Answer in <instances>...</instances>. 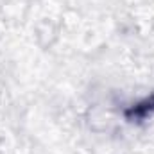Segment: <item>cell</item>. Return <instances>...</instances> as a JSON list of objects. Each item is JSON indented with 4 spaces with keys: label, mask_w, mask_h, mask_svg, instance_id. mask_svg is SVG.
Listing matches in <instances>:
<instances>
[{
    "label": "cell",
    "mask_w": 154,
    "mask_h": 154,
    "mask_svg": "<svg viewBox=\"0 0 154 154\" xmlns=\"http://www.w3.org/2000/svg\"><path fill=\"white\" fill-rule=\"evenodd\" d=\"M154 111V99H149V100H143L142 104L134 106L133 109L127 111V116L129 118H145L147 115H151Z\"/></svg>",
    "instance_id": "obj_1"
}]
</instances>
